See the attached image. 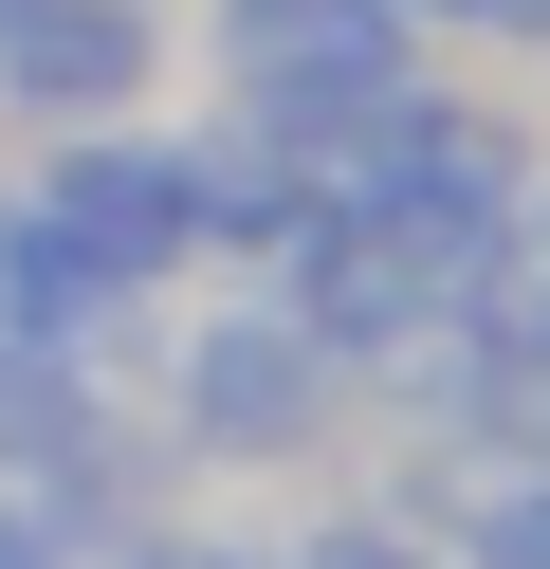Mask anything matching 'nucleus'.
<instances>
[{"mask_svg": "<svg viewBox=\"0 0 550 569\" xmlns=\"http://www.w3.org/2000/svg\"><path fill=\"white\" fill-rule=\"evenodd\" d=\"M19 221H37V239H56V258H73V276H92V295H129V276H147V258H183V239H202V202H183V166H129V148H110V166H92V148H73V166H56V184H37V202H19Z\"/></svg>", "mask_w": 550, "mask_h": 569, "instance_id": "obj_2", "label": "nucleus"}, {"mask_svg": "<svg viewBox=\"0 0 550 569\" xmlns=\"http://www.w3.org/2000/svg\"><path fill=\"white\" fill-rule=\"evenodd\" d=\"M459 19H550V0H459Z\"/></svg>", "mask_w": 550, "mask_h": 569, "instance_id": "obj_10", "label": "nucleus"}, {"mask_svg": "<svg viewBox=\"0 0 550 569\" xmlns=\"http://www.w3.org/2000/svg\"><path fill=\"white\" fill-rule=\"evenodd\" d=\"M202 441H312V331H202Z\"/></svg>", "mask_w": 550, "mask_h": 569, "instance_id": "obj_4", "label": "nucleus"}, {"mask_svg": "<svg viewBox=\"0 0 550 569\" xmlns=\"http://www.w3.org/2000/svg\"><path fill=\"white\" fill-rule=\"evenodd\" d=\"M312 569H422V551H386V532H312Z\"/></svg>", "mask_w": 550, "mask_h": 569, "instance_id": "obj_8", "label": "nucleus"}, {"mask_svg": "<svg viewBox=\"0 0 550 569\" xmlns=\"http://www.w3.org/2000/svg\"><path fill=\"white\" fill-rule=\"evenodd\" d=\"M220 56H239V92L293 129V148L403 111V19L386 0H220Z\"/></svg>", "mask_w": 550, "mask_h": 569, "instance_id": "obj_1", "label": "nucleus"}, {"mask_svg": "<svg viewBox=\"0 0 550 569\" xmlns=\"http://www.w3.org/2000/svg\"><path fill=\"white\" fill-rule=\"evenodd\" d=\"M0 92H37V111L147 92V0H0Z\"/></svg>", "mask_w": 550, "mask_h": 569, "instance_id": "obj_3", "label": "nucleus"}, {"mask_svg": "<svg viewBox=\"0 0 550 569\" xmlns=\"http://www.w3.org/2000/svg\"><path fill=\"white\" fill-rule=\"evenodd\" d=\"M477 569H550V478H513L496 515H477Z\"/></svg>", "mask_w": 550, "mask_h": 569, "instance_id": "obj_7", "label": "nucleus"}, {"mask_svg": "<svg viewBox=\"0 0 550 569\" xmlns=\"http://www.w3.org/2000/svg\"><path fill=\"white\" fill-rule=\"evenodd\" d=\"M73 441H92V386H73L56 349L0 331V459H73Z\"/></svg>", "mask_w": 550, "mask_h": 569, "instance_id": "obj_5", "label": "nucleus"}, {"mask_svg": "<svg viewBox=\"0 0 550 569\" xmlns=\"http://www.w3.org/2000/svg\"><path fill=\"white\" fill-rule=\"evenodd\" d=\"M496 368H550V202L496 221Z\"/></svg>", "mask_w": 550, "mask_h": 569, "instance_id": "obj_6", "label": "nucleus"}, {"mask_svg": "<svg viewBox=\"0 0 550 569\" xmlns=\"http://www.w3.org/2000/svg\"><path fill=\"white\" fill-rule=\"evenodd\" d=\"M0 569H56V532H37V515H0Z\"/></svg>", "mask_w": 550, "mask_h": 569, "instance_id": "obj_9", "label": "nucleus"}]
</instances>
